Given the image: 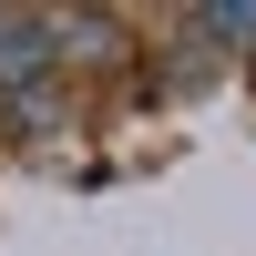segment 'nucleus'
<instances>
[{
  "instance_id": "1",
  "label": "nucleus",
  "mask_w": 256,
  "mask_h": 256,
  "mask_svg": "<svg viewBox=\"0 0 256 256\" xmlns=\"http://www.w3.org/2000/svg\"><path fill=\"white\" fill-rule=\"evenodd\" d=\"M195 31H205V41H226V52H256V0H205Z\"/></svg>"
}]
</instances>
